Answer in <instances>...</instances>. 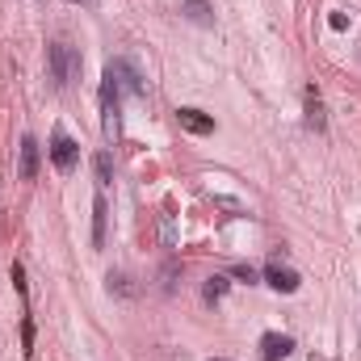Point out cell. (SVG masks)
<instances>
[{"mask_svg":"<svg viewBox=\"0 0 361 361\" xmlns=\"http://www.w3.org/2000/svg\"><path fill=\"white\" fill-rule=\"evenodd\" d=\"M47 68H51V85L68 89L80 72V51H72L68 42H47Z\"/></svg>","mask_w":361,"mask_h":361,"instance_id":"1","label":"cell"},{"mask_svg":"<svg viewBox=\"0 0 361 361\" xmlns=\"http://www.w3.org/2000/svg\"><path fill=\"white\" fill-rule=\"evenodd\" d=\"M47 156H51V164L68 177V173H76V164H80V143L68 135V130H59L55 126V135H51V147H47Z\"/></svg>","mask_w":361,"mask_h":361,"instance_id":"2","label":"cell"},{"mask_svg":"<svg viewBox=\"0 0 361 361\" xmlns=\"http://www.w3.org/2000/svg\"><path fill=\"white\" fill-rule=\"evenodd\" d=\"M105 76L118 85V92H122V97H139V92H143V72H139L130 59H122V55L105 63Z\"/></svg>","mask_w":361,"mask_h":361,"instance_id":"3","label":"cell"},{"mask_svg":"<svg viewBox=\"0 0 361 361\" xmlns=\"http://www.w3.org/2000/svg\"><path fill=\"white\" fill-rule=\"evenodd\" d=\"M42 169V147L34 135H21V160H17V177L21 180H34Z\"/></svg>","mask_w":361,"mask_h":361,"instance_id":"4","label":"cell"},{"mask_svg":"<svg viewBox=\"0 0 361 361\" xmlns=\"http://www.w3.org/2000/svg\"><path fill=\"white\" fill-rule=\"evenodd\" d=\"M265 281H269L277 294H294V290L302 286V277L290 269V265H281V261H269V265H265Z\"/></svg>","mask_w":361,"mask_h":361,"instance_id":"5","label":"cell"},{"mask_svg":"<svg viewBox=\"0 0 361 361\" xmlns=\"http://www.w3.org/2000/svg\"><path fill=\"white\" fill-rule=\"evenodd\" d=\"M177 122L189 130V135H214V118H210V114H202V109H193V105H180Z\"/></svg>","mask_w":361,"mask_h":361,"instance_id":"6","label":"cell"},{"mask_svg":"<svg viewBox=\"0 0 361 361\" xmlns=\"http://www.w3.org/2000/svg\"><path fill=\"white\" fill-rule=\"evenodd\" d=\"M294 353V336H286V332H265L261 336V357L265 361H281Z\"/></svg>","mask_w":361,"mask_h":361,"instance_id":"7","label":"cell"},{"mask_svg":"<svg viewBox=\"0 0 361 361\" xmlns=\"http://www.w3.org/2000/svg\"><path fill=\"white\" fill-rule=\"evenodd\" d=\"M302 101H307V130L324 135V130H328V118H324V101H319V92L307 89L302 92Z\"/></svg>","mask_w":361,"mask_h":361,"instance_id":"8","label":"cell"},{"mask_svg":"<svg viewBox=\"0 0 361 361\" xmlns=\"http://www.w3.org/2000/svg\"><path fill=\"white\" fill-rule=\"evenodd\" d=\"M105 219H109V206H105V197L97 193V197H92V248H105Z\"/></svg>","mask_w":361,"mask_h":361,"instance_id":"9","label":"cell"},{"mask_svg":"<svg viewBox=\"0 0 361 361\" xmlns=\"http://www.w3.org/2000/svg\"><path fill=\"white\" fill-rule=\"evenodd\" d=\"M92 173H97V185L105 189V185L114 180V156H109V152H97V156H92Z\"/></svg>","mask_w":361,"mask_h":361,"instance_id":"10","label":"cell"},{"mask_svg":"<svg viewBox=\"0 0 361 361\" xmlns=\"http://www.w3.org/2000/svg\"><path fill=\"white\" fill-rule=\"evenodd\" d=\"M227 286H231V281H227L223 273H214V277L206 281V290H202V298H206V302H219V298L227 294Z\"/></svg>","mask_w":361,"mask_h":361,"instance_id":"11","label":"cell"},{"mask_svg":"<svg viewBox=\"0 0 361 361\" xmlns=\"http://www.w3.org/2000/svg\"><path fill=\"white\" fill-rule=\"evenodd\" d=\"M185 17L197 21V25H210V8H206V0H185Z\"/></svg>","mask_w":361,"mask_h":361,"instance_id":"12","label":"cell"},{"mask_svg":"<svg viewBox=\"0 0 361 361\" xmlns=\"http://www.w3.org/2000/svg\"><path fill=\"white\" fill-rule=\"evenodd\" d=\"M21 353H25V357L34 353V319H30V315L21 319Z\"/></svg>","mask_w":361,"mask_h":361,"instance_id":"13","label":"cell"},{"mask_svg":"<svg viewBox=\"0 0 361 361\" xmlns=\"http://www.w3.org/2000/svg\"><path fill=\"white\" fill-rule=\"evenodd\" d=\"M328 25H332V30H349V17H345V13H332Z\"/></svg>","mask_w":361,"mask_h":361,"instance_id":"14","label":"cell"},{"mask_svg":"<svg viewBox=\"0 0 361 361\" xmlns=\"http://www.w3.org/2000/svg\"><path fill=\"white\" fill-rule=\"evenodd\" d=\"M231 273H235V277H248V281H257V277H261V273L252 269V265H235Z\"/></svg>","mask_w":361,"mask_h":361,"instance_id":"15","label":"cell"},{"mask_svg":"<svg viewBox=\"0 0 361 361\" xmlns=\"http://www.w3.org/2000/svg\"><path fill=\"white\" fill-rule=\"evenodd\" d=\"M214 361H227V357H214Z\"/></svg>","mask_w":361,"mask_h":361,"instance_id":"16","label":"cell"}]
</instances>
